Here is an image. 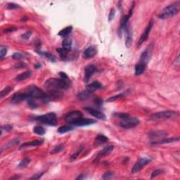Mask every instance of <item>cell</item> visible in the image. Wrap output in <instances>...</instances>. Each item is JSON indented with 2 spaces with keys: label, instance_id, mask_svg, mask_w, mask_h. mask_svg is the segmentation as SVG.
<instances>
[{
  "label": "cell",
  "instance_id": "52",
  "mask_svg": "<svg viewBox=\"0 0 180 180\" xmlns=\"http://www.w3.org/2000/svg\"><path fill=\"white\" fill-rule=\"evenodd\" d=\"M95 104H97L98 106L102 105V104H103L102 99H101V98H96V99H95Z\"/></svg>",
  "mask_w": 180,
  "mask_h": 180
},
{
  "label": "cell",
  "instance_id": "33",
  "mask_svg": "<svg viewBox=\"0 0 180 180\" xmlns=\"http://www.w3.org/2000/svg\"><path fill=\"white\" fill-rule=\"evenodd\" d=\"M56 51H57L58 54H59V56H61V58H62V59H65V58L67 57L68 52H70V51L66 50V49L64 48H58L56 49Z\"/></svg>",
  "mask_w": 180,
  "mask_h": 180
},
{
  "label": "cell",
  "instance_id": "9",
  "mask_svg": "<svg viewBox=\"0 0 180 180\" xmlns=\"http://www.w3.org/2000/svg\"><path fill=\"white\" fill-rule=\"evenodd\" d=\"M153 44H150V45L142 52V54H141V56H140L139 62L147 66L149 60H150L151 57L152 52H153V51H152L153 50Z\"/></svg>",
  "mask_w": 180,
  "mask_h": 180
},
{
  "label": "cell",
  "instance_id": "45",
  "mask_svg": "<svg viewBox=\"0 0 180 180\" xmlns=\"http://www.w3.org/2000/svg\"><path fill=\"white\" fill-rule=\"evenodd\" d=\"M44 173V172H39V173H37V174H35V175H33V176L30 177V179H40V178L41 177V176H42L43 174Z\"/></svg>",
  "mask_w": 180,
  "mask_h": 180
},
{
  "label": "cell",
  "instance_id": "27",
  "mask_svg": "<svg viewBox=\"0 0 180 180\" xmlns=\"http://www.w3.org/2000/svg\"><path fill=\"white\" fill-rule=\"evenodd\" d=\"M92 94L93 93H91V92H88L87 90H84L78 94V98L80 100H81V101H85V100L88 99V98H90L92 96Z\"/></svg>",
  "mask_w": 180,
  "mask_h": 180
},
{
  "label": "cell",
  "instance_id": "13",
  "mask_svg": "<svg viewBox=\"0 0 180 180\" xmlns=\"http://www.w3.org/2000/svg\"><path fill=\"white\" fill-rule=\"evenodd\" d=\"M98 52V49L96 47V46L95 45H92L90 46L89 47H87V49L84 50V53H83V57L84 58H92L94 57L96 54H97Z\"/></svg>",
  "mask_w": 180,
  "mask_h": 180
},
{
  "label": "cell",
  "instance_id": "50",
  "mask_svg": "<svg viewBox=\"0 0 180 180\" xmlns=\"http://www.w3.org/2000/svg\"><path fill=\"white\" fill-rule=\"evenodd\" d=\"M25 67H26V65L23 63H19L14 66V68H23Z\"/></svg>",
  "mask_w": 180,
  "mask_h": 180
},
{
  "label": "cell",
  "instance_id": "3",
  "mask_svg": "<svg viewBox=\"0 0 180 180\" xmlns=\"http://www.w3.org/2000/svg\"><path fill=\"white\" fill-rule=\"evenodd\" d=\"M179 1H176L175 3L167 6L158 16V18L165 20L170 17L175 16L179 11Z\"/></svg>",
  "mask_w": 180,
  "mask_h": 180
},
{
  "label": "cell",
  "instance_id": "35",
  "mask_svg": "<svg viewBox=\"0 0 180 180\" xmlns=\"http://www.w3.org/2000/svg\"><path fill=\"white\" fill-rule=\"evenodd\" d=\"M64 149V144H60V145L56 146V147H54V149L51 151V153L52 154H56V153H59L61 151H63Z\"/></svg>",
  "mask_w": 180,
  "mask_h": 180
},
{
  "label": "cell",
  "instance_id": "53",
  "mask_svg": "<svg viewBox=\"0 0 180 180\" xmlns=\"http://www.w3.org/2000/svg\"><path fill=\"white\" fill-rule=\"evenodd\" d=\"M20 177H21L18 176V175H15V176L11 177V179H19Z\"/></svg>",
  "mask_w": 180,
  "mask_h": 180
},
{
  "label": "cell",
  "instance_id": "44",
  "mask_svg": "<svg viewBox=\"0 0 180 180\" xmlns=\"http://www.w3.org/2000/svg\"><path fill=\"white\" fill-rule=\"evenodd\" d=\"M19 5L18 4H14V3H9L8 6H7V9L9 10H12V9H16L19 8Z\"/></svg>",
  "mask_w": 180,
  "mask_h": 180
},
{
  "label": "cell",
  "instance_id": "43",
  "mask_svg": "<svg viewBox=\"0 0 180 180\" xmlns=\"http://www.w3.org/2000/svg\"><path fill=\"white\" fill-rule=\"evenodd\" d=\"M113 115H114L115 117H116V118H120V119H123V118L129 116L130 115L127 114V113H114V114H113Z\"/></svg>",
  "mask_w": 180,
  "mask_h": 180
},
{
  "label": "cell",
  "instance_id": "2",
  "mask_svg": "<svg viewBox=\"0 0 180 180\" xmlns=\"http://www.w3.org/2000/svg\"><path fill=\"white\" fill-rule=\"evenodd\" d=\"M24 92L27 95L29 98H34V99H40L43 101H51V98L49 95L35 85H30L27 87L25 90Z\"/></svg>",
  "mask_w": 180,
  "mask_h": 180
},
{
  "label": "cell",
  "instance_id": "39",
  "mask_svg": "<svg viewBox=\"0 0 180 180\" xmlns=\"http://www.w3.org/2000/svg\"><path fill=\"white\" fill-rule=\"evenodd\" d=\"M163 172L164 171L163 170H161V169H157V170H154V171L152 172L151 175V179H153V178L158 176V175H161V174L163 173Z\"/></svg>",
  "mask_w": 180,
  "mask_h": 180
},
{
  "label": "cell",
  "instance_id": "4",
  "mask_svg": "<svg viewBox=\"0 0 180 180\" xmlns=\"http://www.w3.org/2000/svg\"><path fill=\"white\" fill-rule=\"evenodd\" d=\"M34 120L37 122L43 123V124L49 126H56L58 122L57 116L53 112L35 117Z\"/></svg>",
  "mask_w": 180,
  "mask_h": 180
},
{
  "label": "cell",
  "instance_id": "47",
  "mask_svg": "<svg viewBox=\"0 0 180 180\" xmlns=\"http://www.w3.org/2000/svg\"><path fill=\"white\" fill-rule=\"evenodd\" d=\"M31 35H32L31 32L27 31L26 32V33H25L24 34H23V35H21V37L24 39H28L30 37V36H31Z\"/></svg>",
  "mask_w": 180,
  "mask_h": 180
},
{
  "label": "cell",
  "instance_id": "21",
  "mask_svg": "<svg viewBox=\"0 0 180 180\" xmlns=\"http://www.w3.org/2000/svg\"><path fill=\"white\" fill-rule=\"evenodd\" d=\"M102 88V84L100 83L98 81H94L92 83H91L90 84L87 86V89L86 90H87L88 92H91V93H93L94 91L99 90V89Z\"/></svg>",
  "mask_w": 180,
  "mask_h": 180
},
{
  "label": "cell",
  "instance_id": "31",
  "mask_svg": "<svg viewBox=\"0 0 180 180\" xmlns=\"http://www.w3.org/2000/svg\"><path fill=\"white\" fill-rule=\"evenodd\" d=\"M30 161H31V159H30L29 157H25L24 158L21 162L18 164V167H21V168H24V167H27L29 164H30Z\"/></svg>",
  "mask_w": 180,
  "mask_h": 180
},
{
  "label": "cell",
  "instance_id": "32",
  "mask_svg": "<svg viewBox=\"0 0 180 180\" xmlns=\"http://www.w3.org/2000/svg\"><path fill=\"white\" fill-rule=\"evenodd\" d=\"M33 132L34 133L37 134L38 135H44L46 132L44 127L39 125H37L35 126V127H34Z\"/></svg>",
  "mask_w": 180,
  "mask_h": 180
},
{
  "label": "cell",
  "instance_id": "55",
  "mask_svg": "<svg viewBox=\"0 0 180 180\" xmlns=\"http://www.w3.org/2000/svg\"><path fill=\"white\" fill-rule=\"evenodd\" d=\"M83 179V176H82V175H80V177H78L76 178V179Z\"/></svg>",
  "mask_w": 180,
  "mask_h": 180
},
{
  "label": "cell",
  "instance_id": "18",
  "mask_svg": "<svg viewBox=\"0 0 180 180\" xmlns=\"http://www.w3.org/2000/svg\"><path fill=\"white\" fill-rule=\"evenodd\" d=\"M132 13H129L128 15H125L123 16L120 20V27H119V34L121 35L122 32H124V28L126 27L127 25L128 24L129 20H130V16H131Z\"/></svg>",
  "mask_w": 180,
  "mask_h": 180
},
{
  "label": "cell",
  "instance_id": "16",
  "mask_svg": "<svg viewBox=\"0 0 180 180\" xmlns=\"http://www.w3.org/2000/svg\"><path fill=\"white\" fill-rule=\"evenodd\" d=\"M96 72V68L94 65L90 64L87 66L84 69V81L87 82L90 79L91 77Z\"/></svg>",
  "mask_w": 180,
  "mask_h": 180
},
{
  "label": "cell",
  "instance_id": "40",
  "mask_svg": "<svg viewBox=\"0 0 180 180\" xmlns=\"http://www.w3.org/2000/svg\"><path fill=\"white\" fill-rule=\"evenodd\" d=\"M113 172L111 171H108L106 172L104 174L102 177V179L104 180H108V179H110V178L113 177Z\"/></svg>",
  "mask_w": 180,
  "mask_h": 180
},
{
  "label": "cell",
  "instance_id": "28",
  "mask_svg": "<svg viewBox=\"0 0 180 180\" xmlns=\"http://www.w3.org/2000/svg\"><path fill=\"white\" fill-rule=\"evenodd\" d=\"M72 30H73V27H72L71 25L68 26V27H65V28H64L63 30H60V31L58 32V35L61 37H67L69 34L71 33Z\"/></svg>",
  "mask_w": 180,
  "mask_h": 180
},
{
  "label": "cell",
  "instance_id": "48",
  "mask_svg": "<svg viewBox=\"0 0 180 180\" xmlns=\"http://www.w3.org/2000/svg\"><path fill=\"white\" fill-rule=\"evenodd\" d=\"M12 58H13V59H16V60L21 59V58H23V55L21 54V53H19V52H16V53H14L13 54Z\"/></svg>",
  "mask_w": 180,
  "mask_h": 180
},
{
  "label": "cell",
  "instance_id": "7",
  "mask_svg": "<svg viewBox=\"0 0 180 180\" xmlns=\"http://www.w3.org/2000/svg\"><path fill=\"white\" fill-rule=\"evenodd\" d=\"M82 118V113L80 111H79V110H73V111L69 112L64 117V120H65L66 122L73 124H75V123L78 122V121H80Z\"/></svg>",
  "mask_w": 180,
  "mask_h": 180
},
{
  "label": "cell",
  "instance_id": "14",
  "mask_svg": "<svg viewBox=\"0 0 180 180\" xmlns=\"http://www.w3.org/2000/svg\"><path fill=\"white\" fill-rule=\"evenodd\" d=\"M84 109H85V110L88 111V113L92 115V116L97 118L98 120H106V117L105 114L104 113H102V112L96 110V109L92 108L90 107H87Z\"/></svg>",
  "mask_w": 180,
  "mask_h": 180
},
{
  "label": "cell",
  "instance_id": "36",
  "mask_svg": "<svg viewBox=\"0 0 180 180\" xmlns=\"http://www.w3.org/2000/svg\"><path fill=\"white\" fill-rule=\"evenodd\" d=\"M13 90V87H7L6 88H4V90H1V94H0V96H1V98L4 97V96H6V95H7L8 94L10 93L11 92V90Z\"/></svg>",
  "mask_w": 180,
  "mask_h": 180
},
{
  "label": "cell",
  "instance_id": "1",
  "mask_svg": "<svg viewBox=\"0 0 180 180\" xmlns=\"http://www.w3.org/2000/svg\"><path fill=\"white\" fill-rule=\"evenodd\" d=\"M59 79L50 78L44 83V87L47 90V94L51 100L57 99L62 95V91L70 87L71 82L68 76L64 72H60Z\"/></svg>",
  "mask_w": 180,
  "mask_h": 180
},
{
  "label": "cell",
  "instance_id": "42",
  "mask_svg": "<svg viewBox=\"0 0 180 180\" xmlns=\"http://www.w3.org/2000/svg\"><path fill=\"white\" fill-rule=\"evenodd\" d=\"M122 96H123V94H119L115 95V96H111V97L108 98V102H113V101H116L117 99L122 97Z\"/></svg>",
  "mask_w": 180,
  "mask_h": 180
},
{
  "label": "cell",
  "instance_id": "24",
  "mask_svg": "<svg viewBox=\"0 0 180 180\" xmlns=\"http://www.w3.org/2000/svg\"><path fill=\"white\" fill-rule=\"evenodd\" d=\"M108 141V138L107 137L104 136L103 134H98L94 140V145L95 146H99L101 144H104Z\"/></svg>",
  "mask_w": 180,
  "mask_h": 180
},
{
  "label": "cell",
  "instance_id": "17",
  "mask_svg": "<svg viewBox=\"0 0 180 180\" xmlns=\"http://www.w3.org/2000/svg\"><path fill=\"white\" fill-rule=\"evenodd\" d=\"M113 149H114V147H113V146H112V145L107 146V147L104 148L102 150L98 152L97 156H96V158H95V161H97L100 158H101V157L106 156H108V155H109L112 151H113Z\"/></svg>",
  "mask_w": 180,
  "mask_h": 180
},
{
  "label": "cell",
  "instance_id": "34",
  "mask_svg": "<svg viewBox=\"0 0 180 180\" xmlns=\"http://www.w3.org/2000/svg\"><path fill=\"white\" fill-rule=\"evenodd\" d=\"M27 101V104L28 105V106L31 109H35L38 107L36 101L34 100V98H28V99L26 100Z\"/></svg>",
  "mask_w": 180,
  "mask_h": 180
},
{
  "label": "cell",
  "instance_id": "20",
  "mask_svg": "<svg viewBox=\"0 0 180 180\" xmlns=\"http://www.w3.org/2000/svg\"><path fill=\"white\" fill-rule=\"evenodd\" d=\"M44 143L43 140H33V141H29V142H25L20 147V149H25V148L31 147H37V146H40Z\"/></svg>",
  "mask_w": 180,
  "mask_h": 180
},
{
  "label": "cell",
  "instance_id": "15",
  "mask_svg": "<svg viewBox=\"0 0 180 180\" xmlns=\"http://www.w3.org/2000/svg\"><path fill=\"white\" fill-rule=\"evenodd\" d=\"M167 135V133L165 131H153L149 132L148 136H149V139L152 141H158L161 139L165 137Z\"/></svg>",
  "mask_w": 180,
  "mask_h": 180
},
{
  "label": "cell",
  "instance_id": "5",
  "mask_svg": "<svg viewBox=\"0 0 180 180\" xmlns=\"http://www.w3.org/2000/svg\"><path fill=\"white\" fill-rule=\"evenodd\" d=\"M177 114V112L173 111V110H165V111L157 112V113H153L151 115L150 119L153 121L165 120L170 119Z\"/></svg>",
  "mask_w": 180,
  "mask_h": 180
},
{
  "label": "cell",
  "instance_id": "26",
  "mask_svg": "<svg viewBox=\"0 0 180 180\" xmlns=\"http://www.w3.org/2000/svg\"><path fill=\"white\" fill-rule=\"evenodd\" d=\"M31 75H32L31 72L27 70V71H25L24 72V73H21L20 75H18L16 78V80L18 81V82H21V81L25 80L27 78H30Z\"/></svg>",
  "mask_w": 180,
  "mask_h": 180
},
{
  "label": "cell",
  "instance_id": "22",
  "mask_svg": "<svg viewBox=\"0 0 180 180\" xmlns=\"http://www.w3.org/2000/svg\"><path fill=\"white\" fill-rule=\"evenodd\" d=\"M96 120L92 119H87V118H82L80 120L78 121V122L75 123L74 125L79 126V127H82V126H87L90 124H92L96 123Z\"/></svg>",
  "mask_w": 180,
  "mask_h": 180
},
{
  "label": "cell",
  "instance_id": "38",
  "mask_svg": "<svg viewBox=\"0 0 180 180\" xmlns=\"http://www.w3.org/2000/svg\"><path fill=\"white\" fill-rule=\"evenodd\" d=\"M7 54V48L5 46H1L0 48V58L3 59Z\"/></svg>",
  "mask_w": 180,
  "mask_h": 180
},
{
  "label": "cell",
  "instance_id": "10",
  "mask_svg": "<svg viewBox=\"0 0 180 180\" xmlns=\"http://www.w3.org/2000/svg\"><path fill=\"white\" fill-rule=\"evenodd\" d=\"M153 20H151L150 22L149 23V25H148L147 27L145 28L144 31L143 32L142 35H141V36L140 37L139 41H138V43H137L138 47H139L140 46H141V44L144 42V41H147L148 37H149V33H150V32L151 31L152 28H153Z\"/></svg>",
  "mask_w": 180,
  "mask_h": 180
},
{
  "label": "cell",
  "instance_id": "29",
  "mask_svg": "<svg viewBox=\"0 0 180 180\" xmlns=\"http://www.w3.org/2000/svg\"><path fill=\"white\" fill-rule=\"evenodd\" d=\"M72 43H73V41H72V39L70 38H65L63 40V48L68 51H70L72 47Z\"/></svg>",
  "mask_w": 180,
  "mask_h": 180
},
{
  "label": "cell",
  "instance_id": "19",
  "mask_svg": "<svg viewBox=\"0 0 180 180\" xmlns=\"http://www.w3.org/2000/svg\"><path fill=\"white\" fill-rule=\"evenodd\" d=\"M179 141V137H172L170 139H160L158 141H152L151 144L152 145H160V144H169V143H172L175 142V141Z\"/></svg>",
  "mask_w": 180,
  "mask_h": 180
},
{
  "label": "cell",
  "instance_id": "46",
  "mask_svg": "<svg viewBox=\"0 0 180 180\" xmlns=\"http://www.w3.org/2000/svg\"><path fill=\"white\" fill-rule=\"evenodd\" d=\"M12 129H13V127L10 124H7V125H4L1 127V130H5L7 132H10L11 131Z\"/></svg>",
  "mask_w": 180,
  "mask_h": 180
},
{
  "label": "cell",
  "instance_id": "51",
  "mask_svg": "<svg viewBox=\"0 0 180 180\" xmlns=\"http://www.w3.org/2000/svg\"><path fill=\"white\" fill-rule=\"evenodd\" d=\"M16 30H17V27H9V28H7V30H5V32L6 33H11V32L16 31Z\"/></svg>",
  "mask_w": 180,
  "mask_h": 180
},
{
  "label": "cell",
  "instance_id": "54",
  "mask_svg": "<svg viewBox=\"0 0 180 180\" xmlns=\"http://www.w3.org/2000/svg\"><path fill=\"white\" fill-rule=\"evenodd\" d=\"M35 68L36 69H37V68H41V65L40 64H35Z\"/></svg>",
  "mask_w": 180,
  "mask_h": 180
},
{
  "label": "cell",
  "instance_id": "49",
  "mask_svg": "<svg viewBox=\"0 0 180 180\" xmlns=\"http://www.w3.org/2000/svg\"><path fill=\"white\" fill-rule=\"evenodd\" d=\"M115 9H111V10H110V13H109V16H108V21H112V20L113 19V18H114V16H115Z\"/></svg>",
  "mask_w": 180,
  "mask_h": 180
},
{
  "label": "cell",
  "instance_id": "41",
  "mask_svg": "<svg viewBox=\"0 0 180 180\" xmlns=\"http://www.w3.org/2000/svg\"><path fill=\"white\" fill-rule=\"evenodd\" d=\"M18 143H19V140H18V139H14L13 140H11V141H10L7 144V148H10V147H14V146H16L18 145Z\"/></svg>",
  "mask_w": 180,
  "mask_h": 180
},
{
  "label": "cell",
  "instance_id": "6",
  "mask_svg": "<svg viewBox=\"0 0 180 180\" xmlns=\"http://www.w3.org/2000/svg\"><path fill=\"white\" fill-rule=\"evenodd\" d=\"M139 124V120L137 118L131 117L130 115L121 119L120 126L124 129H132L137 127Z\"/></svg>",
  "mask_w": 180,
  "mask_h": 180
},
{
  "label": "cell",
  "instance_id": "23",
  "mask_svg": "<svg viewBox=\"0 0 180 180\" xmlns=\"http://www.w3.org/2000/svg\"><path fill=\"white\" fill-rule=\"evenodd\" d=\"M146 65L141 64V63L139 62L138 64H136L134 68V75L137 76H139V75H142L144 73V72L145 71L146 69Z\"/></svg>",
  "mask_w": 180,
  "mask_h": 180
},
{
  "label": "cell",
  "instance_id": "11",
  "mask_svg": "<svg viewBox=\"0 0 180 180\" xmlns=\"http://www.w3.org/2000/svg\"><path fill=\"white\" fill-rule=\"evenodd\" d=\"M124 37H125V45L127 48H130L132 44V39H133V35H132V30L130 25L127 24L126 27L124 28Z\"/></svg>",
  "mask_w": 180,
  "mask_h": 180
},
{
  "label": "cell",
  "instance_id": "12",
  "mask_svg": "<svg viewBox=\"0 0 180 180\" xmlns=\"http://www.w3.org/2000/svg\"><path fill=\"white\" fill-rule=\"evenodd\" d=\"M29 97L27 96V95L23 92V93L21 92H17V93L14 94L13 96L11 98V102L12 104H19V103L22 102V101H25V100L28 99Z\"/></svg>",
  "mask_w": 180,
  "mask_h": 180
},
{
  "label": "cell",
  "instance_id": "30",
  "mask_svg": "<svg viewBox=\"0 0 180 180\" xmlns=\"http://www.w3.org/2000/svg\"><path fill=\"white\" fill-rule=\"evenodd\" d=\"M73 127L70 125H63L58 128V132L60 134H64L66 132L72 131L73 130Z\"/></svg>",
  "mask_w": 180,
  "mask_h": 180
},
{
  "label": "cell",
  "instance_id": "25",
  "mask_svg": "<svg viewBox=\"0 0 180 180\" xmlns=\"http://www.w3.org/2000/svg\"><path fill=\"white\" fill-rule=\"evenodd\" d=\"M37 54H39V55L42 56L43 57L47 58V60H49L52 63L56 62V58H55V56H54L52 54L47 52H41V51H39H39H37Z\"/></svg>",
  "mask_w": 180,
  "mask_h": 180
},
{
  "label": "cell",
  "instance_id": "8",
  "mask_svg": "<svg viewBox=\"0 0 180 180\" xmlns=\"http://www.w3.org/2000/svg\"><path fill=\"white\" fill-rule=\"evenodd\" d=\"M151 161V159L150 158H148V157H144V158H139L137 161V162L134 165L132 169V173L134 174L137 172H139L141 171L147 164H149V163Z\"/></svg>",
  "mask_w": 180,
  "mask_h": 180
},
{
  "label": "cell",
  "instance_id": "37",
  "mask_svg": "<svg viewBox=\"0 0 180 180\" xmlns=\"http://www.w3.org/2000/svg\"><path fill=\"white\" fill-rule=\"evenodd\" d=\"M82 150H83V147H81L80 149H78V150L77 151H75V153H74L71 156H70V160H71V161H75V159H77V158H78V156H79V155L81 153H82Z\"/></svg>",
  "mask_w": 180,
  "mask_h": 180
}]
</instances>
